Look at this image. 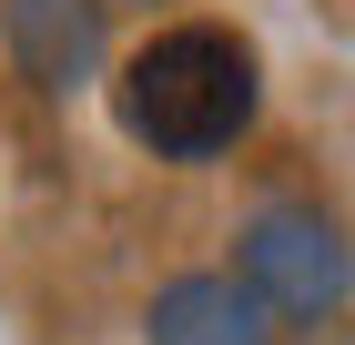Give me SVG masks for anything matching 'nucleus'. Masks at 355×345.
<instances>
[{"mask_svg": "<svg viewBox=\"0 0 355 345\" xmlns=\"http://www.w3.org/2000/svg\"><path fill=\"white\" fill-rule=\"evenodd\" d=\"M142 345H274V315L244 294V274H173L142 315Z\"/></svg>", "mask_w": 355, "mask_h": 345, "instance_id": "20e7f679", "label": "nucleus"}, {"mask_svg": "<svg viewBox=\"0 0 355 345\" xmlns=\"http://www.w3.org/2000/svg\"><path fill=\"white\" fill-rule=\"evenodd\" d=\"M254 102H264V71H254V41L223 21H183L153 31L122 81H112V112L122 133L142 142L153 162H214L254 133Z\"/></svg>", "mask_w": 355, "mask_h": 345, "instance_id": "f257e3e1", "label": "nucleus"}, {"mask_svg": "<svg viewBox=\"0 0 355 345\" xmlns=\"http://www.w3.org/2000/svg\"><path fill=\"white\" fill-rule=\"evenodd\" d=\"M234 264H244V294L264 315H284V325H325V315H345V294H355V244L315 203H264L234 234Z\"/></svg>", "mask_w": 355, "mask_h": 345, "instance_id": "f03ea898", "label": "nucleus"}, {"mask_svg": "<svg viewBox=\"0 0 355 345\" xmlns=\"http://www.w3.org/2000/svg\"><path fill=\"white\" fill-rule=\"evenodd\" d=\"M0 51L41 92H82L112 51V10L102 0H0Z\"/></svg>", "mask_w": 355, "mask_h": 345, "instance_id": "7ed1b4c3", "label": "nucleus"}]
</instances>
